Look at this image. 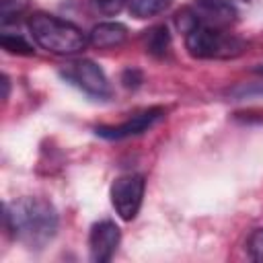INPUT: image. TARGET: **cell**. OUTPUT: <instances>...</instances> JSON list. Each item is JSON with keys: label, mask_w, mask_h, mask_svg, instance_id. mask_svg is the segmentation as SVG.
<instances>
[{"label": "cell", "mask_w": 263, "mask_h": 263, "mask_svg": "<svg viewBox=\"0 0 263 263\" xmlns=\"http://www.w3.org/2000/svg\"><path fill=\"white\" fill-rule=\"evenodd\" d=\"M0 43L8 53H16V55H31L35 51L33 45L18 33H2Z\"/></svg>", "instance_id": "8fae6325"}, {"label": "cell", "mask_w": 263, "mask_h": 263, "mask_svg": "<svg viewBox=\"0 0 263 263\" xmlns=\"http://www.w3.org/2000/svg\"><path fill=\"white\" fill-rule=\"evenodd\" d=\"M218 2H222V4H226V6H230V8H234V10H238L240 6L251 4V0H218Z\"/></svg>", "instance_id": "9a60e30c"}, {"label": "cell", "mask_w": 263, "mask_h": 263, "mask_svg": "<svg viewBox=\"0 0 263 263\" xmlns=\"http://www.w3.org/2000/svg\"><path fill=\"white\" fill-rule=\"evenodd\" d=\"M60 74L70 84H74L76 88H80L82 92H86L95 99L111 97V84H109L105 72L101 70V66L95 64L92 60H74V62L66 64Z\"/></svg>", "instance_id": "277c9868"}, {"label": "cell", "mask_w": 263, "mask_h": 263, "mask_svg": "<svg viewBox=\"0 0 263 263\" xmlns=\"http://www.w3.org/2000/svg\"><path fill=\"white\" fill-rule=\"evenodd\" d=\"M2 86H4V92H2V99H8V88H10V82H8V76H2Z\"/></svg>", "instance_id": "2e32d148"}, {"label": "cell", "mask_w": 263, "mask_h": 263, "mask_svg": "<svg viewBox=\"0 0 263 263\" xmlns=\"http://www.w3.org/2000/svg\"><path fill=\"white\" fill-rule=\"evenodd\" d=\"M247 251L253 261L263 263V228H255L247 238Z\"/></svg>", "instance_id": "4fadbf2b"}, {"label": "cell", "mask_w": 263, "mask_h": 263, "mask_svg": "<svg viewBox=\"0 0 263 263\" xmlns=\"http://www.w3.org/2000/svg\"><path fill=\"white\" fill-rule=\"evenodd\" d=\"M257 72H259V74H263V66H261V68H257Z\"/></svg>", "instance_id": "e0dca14e"}, {"label": "cell", "mask_w": 263, "mask_h": 263, "mask_svg": "<svg viewBox=\"0 0 263 263\" xmlns=\"http://www.w3.org/2000/svg\"><path fill=\"white\" fill-rule=\"evenodd\" d=\"M119 240H121V232H119L115 222H111V220L97 222L90 228V234H88L90 259L95 263H107L115 255V251L119 247Z\"/></svg>", "instance_id": "52a82bcc"}, {"label": "cell", "mask_w": 263, "mask_h": 263, "mask_svg": "<svg viewBox=\"0 0 263 263\" xmlns=\"http://www.w3.org/2000/svg\"><path fill=\"white\" fill-rule=\"evenodd\" d=\"M92 6L103 14H117L123 6H127V0H90Z\"/></svg>", "instance_id": "5bb4252c"}, {"label": "cell", "mask_w": 263, "mask_h": 263, "mask_svg": "<svg viewBox=\"0 0 263 263\" xmlns=\"http://www.w3.org/2000/svg\"><path fill=\"white\" fill-rule=\"evenodd\" d=\"M127 39V27L115 21L109 23H99L92 27V31L88 33V41L99 47V49H111V47H119L123 41Z\"/></svg>", "instance_id": "ba28073f"}, {"label": "cell", "mask_w": 263, "mask_h": 263, "mask_svg": "<svg viewBox=\"0 0 263 263\" xmlns=\"http://www.w3.org/2000/svg\"><path fill=\"white\" fill-rule=\"evenodd\" d=\"M144 45H146V51L152 53V55H164L171 47V33L164 25H158V27H152L150 31H146L144 35Z\"/></svg>", "instance_id": "9c48e42d"}, {"label": "cell", "mask_w": 263, "mask_h": 263, "mask_svg": "<svg viewBox=\"0 0 263 263\" xmlns=\"http://www.w3.org/2000/svg\"><path fill=\"white\" fill-rule=\"evenodd\" d=\"M185 47L193 58L199 60H232L247 49V41L228 29L187 21Z\"/></svg>", "instance_id": "3957f363"}, {"label": "cell", "mask_w": 263, "mask_h": 263, "mask_svg": "<svg viewBox=\"0 0 263 263\" xmlns=\"http://www.w3.org/2000/svg\"><path fill=\"white\" fill-rule=\"evenodd\" d=\"M8 232L27 249H43L58 232V212L43 197H18L4 205Z\"/></svg>", "instance_id": "6da1fadb"}, {"label": "cell", "mask_w": 263, "mask_h": 263, "mask_svg": "<svg viewBox=\"0 0 263 263\" xmlns=\"http://www.w3.org/2000/svg\"><path fill=\"white\" fill-rule=\"evenodd\" d=\"M162 117H164V109L162 107H150V109H144V111L132 115L123 123H117V125H99L95 132H97V136H101L105 140H125V138H132V136H138V134L148 132Z\"/></svg>", "instance_id": "8992f818"}, {"label": "cell", "mask_w": 263, "mask_h": 263, "mask_svg": "<svg viewBox=\"0 0 263 263\" xmlns=\"http://www.w3.org/2000/svg\"><path fill=\"white\" fill-rule=\"evenodd\" d=\"M173 0H127V10L136 18H150L164 12Z\"/></svg>", "instance_id": "30bf717a"}, {"label": "cell", "mask_w": 263, "mask_h": 263, "mask_svg": "<svg viewBox=\"0 0 263 263\" xmlns=\"http://www.w3.org/2000/svg\"><path fill=\"white\" fill-rule=\"evenodd\" d=\"M144 191H146V181L142 175L129 173V175H121L113 181L111 203H113V208L121 220L129 222L138 216V212L142 208Z\"/></svg>", "instance_id": "5b68a950"}, {"label": "cell", "mask_w": 263, "mask_h": 263, "mask_svg": "<svg viewBox=\"0 0 263 263\" xmlns=\"http://www.w3.org/2000/svg\"><path fill=\"white\" fill-rule=\"evenodd\" d=\"M31 0H0V21L6 25L29 10Z\"/></svg>", "instance_id": "7c38bea8"}, {"label": "cell", "mask_w": 263, "mask_h": 263, "mask_svg": "<svg viewBox=\"0 0 263 263\" xmlns=\"http://www.w3.org/2000/svg\"><path fill=\"white\" fill-rule=\"evenodd\" d=\"M29 33L35 39V43L49 53L55 55H74L82 51L88 43L86 35L80 27L74 23L47 14V12H35L29 18Z\"/></svg>", "instance_id": "7a4b0ae2"}]
</instances>
